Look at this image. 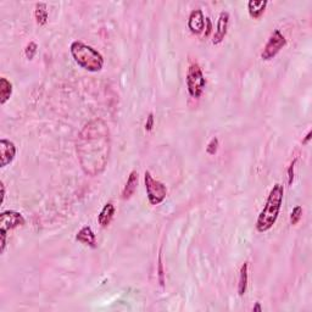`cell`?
<instances>
[{
	"instance_id": "5",
	"label": "cell",
	"mask_w": 312,
	"mask_h": 312,
	"mask_svg": "<svg viewBox=\"0 0 312 312\" xmlns=\"http://www.w3.org/2000/svg\"><path fill=\"white\" fill-rule=\"evenodd\" d=\"M144 183H145L146 197L151 205H159L166 199L167 188L164 183L157 181L149 171L144 173Z\"/></svg>"
},
{
	"instance_id": "19",
	"label": "cell",
	"mask_w": 312,
	"mask_h": 312,
	"mask_svg": "<svg viewBox=\"0 0 312 312\" xmlns=\"http://www.w3.org/2000/svg\"><path fill=\"white\" fill-rule=\"evenodd\" d=\"M301 217H303V207H301L300 205H298V206L294 207L293 211H291V214H290V223L293 226L298 225V223L300 222Z\"/></svg>"
},
{
	"instance_id": "25",
	"label": "cell",
	"mask_w": 312,
	"mask_h": 312,
	"mask_svg": "<svg viewBox=\"0 0 312 312\" xmlns=\"http://www.w3.org/2000/svg\"><path fill=\"white\" fill-rule=\"evenodd\" d=\"M311 136H312V132H311V131H309V132H308V134H306L305 139H303V144H304V145H305V144H308V143H309V141H310V139H311Z\"/></svg>"
},
{
	"instance_id": "3",
	"label": "cell",
	"mask_w": 312,
	"mask_h": 312,
	"mask_svg": "<svg viewBox=\"0 0 312 312\" xmlns=\"http://www.w3.org/2000/svg\"><path fill=\"white\" fill-rule=\"evenodd\" d=\"M70 52L76 63L89 72H99L104 67L103 55L93 47L81 40L71 43Z\"/></svg>"
},
{
	"instance_id": "6",
	"label": "cell",
	"mask_w": 312,
	"mask_h": 312,
	"mask_svg": "<svg viewBox=\"0 0 312 312\" xmlns=\"http://www.w3.org/2000/svg\"><path fill=\"white\" fill-rule=\"evenodd\" d=\"M285 45V37L282 34L280 29H275V31L271 33L267 43H266V45L263 47L262 53H261V59L265 60V61H270V60H272Z\"/></svg>"
},
{
	"instance_id": "13",
	"label": "cell",
	"mask_w": 312,
	"mask_h": 312,
	"mask_svg": "<svg viewBox=\"0 0 312 312\" xmlns=\"http://www.w3.org/2000/svg\"><path fill=\"white\" fill-rule=\"evenodd\" d=\"M268 1L267 0H250L248 2V11L253 19L257 20L265 14V10L267 7Z\"/></svg>"
},
{
	"instance_id": "15",
	"label": "cell",
	"mask_w": 312,
	"mask_h": 312,
	"mask_svg": "<svg viewBox=\"0 0 312 312\" xmlns=\"http://www.w3.org/2000/svg\"><path fill=\"white\" fill-rule=\"evenodd\" d=\"M248 282H249V263L244 262L240 267L239 281H238V295L243 296L247 293Z\"/></svg>"
},
{
	"instance_id": "8",
	"label": "cell",
	"mask_w": 312,
	"mask_h": 312,
	"mask_svg": "<svg viewBox=\"0 0 312 312\" xmlns=\"http://www.w3.org/2000/svg\"><path fill=\"white\" fill-rule=\"evenodd\" d=\"M16 145L14 142L2 138L0 141V167H5L14 161L16 156Z\"/></svg>"
},
{
	"instance_id": "7",
	"label": "cell",
	"mask_w": 312,
	"mask_h": 312,
	"mask_svg": "<svg viewBox=\"0 0 312 312\" xmlns=\"http://www.w3.org/2000/svg\"><path fill=\"white\" fill-rule=\"evenodd\" d=\"M26 223V220L22 214L15 211V210H7L2 211L0 215V233H6L9 230L15 229L17 227H22Z\"/></svg>"
},
{
	"instance_id": "26",
	"label": "cell",
	"mask_w": 312,
	"mask_h": 312,
	"mask_svg": "<svg viewBox=\"0 0 312 312\" xmlns=\"http://www.w3.org/2000/svg\"><path fill=\"white\" fill-rule=\"evenodd\" d=\"M0 188H1V204L2 202H4V200H5V186H4V183H0Z\"/></svg>"
},
{
	"instance_id": "27",
	"label": "cell",
	"mask_w": 312,
	"mask_h": 312,
	"mask_svg": "<svg viewBox=\"0 0 312 312\" xmlns=\"http://www.w3.org/2000/svg\"><path fill=\"white\" fill-rule=\"evenodd\" d=\"M253 311L254 312H261V311H262V308H261V304L260 303H256L255 306H254Z\"/></svg>"
},
{
	"instance_id": "23",
	"label": "cell",
	"mask_w": 312,
	"mask_h": 312,
	"mask_svg": "<svg viewBox=\"0 0 312 312\" xmlns=\"http://www.w3.org/2000/svg\"><path fill=\"white\" fill-rule=\"evenodd\" d=\"M153 127H154V113H150L146 117V122H145V131L146 132H150L153 131Z\"/></svg>"
},
{
	"instance_id": "1",
	"label": "cell",
	"mask_w": 312,
	"mask_h": 312,
	"mask_svg": "<svg viewBox=\"0 0 312 312\" xmlns=\"http://www.w3.org/2000/svg\"><path fill=\"white\" fill-rule=\"evenodd\" d=\"M80 165L88 176H99L105 171L111 153L110 129L101 118H94L83 126L76 141Z\"/></svg>"
},
{
	"instance_id": "20",
	"label": "cell",
	"mask_w": 312,
	"mask_h": 312,
	"mask_svg": "<svg viewBox=\"0 0 312 312\" xmlns=\"http://www.w3.org/2000/svg\"><path fill=\"white\" fill-rule=\"evenodd\" d=\"M37 49H38L37 43L29 42L28 44L26 45V49H25V55H26L27 59L33 60V57H34L35 54H37Z\"/></svg>"
},
{
	"instance_id": "17",
	"label": "cell",
	"mask_w": 312,
	"mask_h": 312,
	"mask_svg": "<svg viewBox=\"0 0 312 312\" xmlns=\"http://www.w3.org/2000/svg\"><path fill=\"white\" fill-rule=\"evenodd\" d=\"M48 9H47V4L45 2H37L35 4V9H34V17L35 21L39 26H44L48 22Z\"/></svg>"
},
{
	"instance_id": "11",
	"label": "cell",
	"mask_w": 312,
	"mask_h": 312,
	"mask_svg": "<svg viewBox=\"0 0 312 312\" xmlns=\"http://www.w3.org/2000/svg\"><path fill=\"white\" fill-rule=\"evenodd\" d=\"M76 240L90 248H96V235L90 226H85L76 234Z\"/></svg>"
},
{
	"instance_id": "2",
	"label": "cell",
	"mask_w": 312,
	"mask_h": 312,
	"mask_svg": "<svg viewBox=\"0 0 312 312\" xmlns=\"http://www.w3.org/2000/svg\"><path fill=\"white\" fill-rule=\"evenodd\" d=\"M283 186L280 183H276L271 189L265 206L261 210L257 221H256V229H257V232L265 233L273 227L278 216H280L282 204H283Z\"/></svg>"
},
{
	"instance_id": "4",
	"label": "cell",
	"mask_w": 312,
	"mask_h": 312,
	"mask_svg": "<svg viewBox=\"0 0 312 312\" xmlns=\"http://www.w3.org/2000/svg\"><path fill=\"white\" fill-rule=\"evenodd\" d=\"M187 89L189 95L194 99H199L206 87V78L198 62H192L187 71Z\"/></svg>"
},
{
	"instance_id": "24",
	"label": "cell",
	"mask_w": 312,
	"mask_h": 312,
	"mask_svg": "<svg viewBox=\"0 0 312 312\" xmlns=\"http://www.w3.org/2000/svg\"><path fill=\"white\" fill-rule=\"evenodd\" d=\"M205 24H206V27H205V28H206V32H205V37H209L210 33H211V31H212L211 20H210L209 17H206V19H205Z\"/></svg>"
},
{
	"instance_id": "14",
	"label": "cell",
	"mask_w": 312,
	"mask_h": 312,
	"mask_svg": "<svg viewBox=\"0 0 312 312\" xmlns=\"http://www.w3.org/2000/svg\"><path fill=\"white\" fill-rule=\"evenodd\" d=\"M139 174L137 171H132L131 173H129L128 176V179H127V183L125 188H123L122 190V199L123 200H128L131 199L132 195L134 194V192H136L137 187H138V179H139Z\"/></svg>"
},
{
	"instance_id": "21",
	"label": "cell",
	"mask_w": 312,
	"mask_h": 312,
	"mask_svg": "<svg viewBox=\"0 0 312 312\" xmlns=\"http://www.w3.org/2000/svg\"><path fill=\"white\" fill-rule=\"evenodd\" d=\"M219 145H220L219 139H217L216 137H214V138L209 142V144H207L206 153L209 154V155H215V154L217 153V150H219Z\"/></svg>"
},
{
	"instance_id": "10",
	"label": "cell",
	"mask_w": 312,
	"mask_h": 312,
	"mask_svg": "<svg viewBox=\"0 0 312 312\" xmlns=\"http://www.w3.org/2000/svg\"><path fill=\"white\" fill-rule=\"evenodd\" d=\"M188 28L194 34H200L205 29V16L201 9H195L188 17Z\"/></svg>"
},
{
	"instance_id": "9",
	"label": "cell",
	"mask_w": 312,
	"mask_h": 312,
	"mask_svg": "<svg viewBox=\"0 0 312 312\" xmlns=\"http://www.w3.org/2000/svg\"><path fill=\"white\" fill-rule=\"evenodd\" d=\"M228 25H229V12L222 11L219 16L216 31H215L214 39H212V43H214L215 45H219L225 40L228 32Z\"/></svg>"
},
{
	"instance_id": "12",
	"label": "cell",
	"mask_w": 312,
	"mask_h": 312,
	"mask_svg": "<svg viewBox=\"0 0 312 312\" xmlns=\"http://www.w3.org/2000/svg\"><path fill=\"white\" fill-rule=\"evenodd\" d=\"M115 212H116V209H115V205H113V202H108V204L104 205V207L101 209L100 214H99L98 216L99 225L104 228L108 227V226L111 223V221H113V216H115Z\"/></svg>"
},
{
	"instance_id": "22",
	"label": "cell",
	"mask_w": 312,
	"mask_h": 312,
	"mask_svg": "<svg viewBox=\"0 0 312 312\" xmlns=\"http://www.w3.org/2000/svg\"><path fill=\"white\" fill-rule=\"evenodd\" d=\"M296 161H298V159H294L293 161H291V164L289 165L288 167V184L289 186H291L293 184V181H294V170H295V164Z\"/></svg>"
},
{
	"instance_id": "18",
	"label": "cell",
	"mask_w": 312,
	"mask_h": 312,
	"mask_svg": "<svg viewBox=\"0 0 312 312\" xmlns=\"http://www.w3.org/2000/svg\"><path fill=\"white\" fill-rule=\"evenodd\" d=\"M157 280H159L160 285L161 288H165V270H164V263H162V255L161 253L159 254V257H157Z\"/></svg>"
},
{
	"instance_id": "16",
	"label": "cell",
	"mask_w": 312,
	"mask_h": 312,
	"mask_svg": "<svg viewBox=\"0 0 312 312\" xmlns=\"http://www.w3.org/2000/svg\"><path fill=\"white\" fill-rule=\"evenodd\" d=\"M12 83L5 77L0 78V104L4 105L12 95Z\"/></svg>"
}]
</instances>
